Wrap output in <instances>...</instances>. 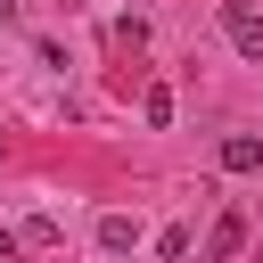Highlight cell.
Returning <instances> with one entry per match:
<instances>
[{"label": "cell", "instance_id": "cell-1", "mask_svg": "<svg viewBox=\"0 0 263 263\" xmlns=\"http://www.w3.org/2000/svg\"><path fill=\"white\" fill-rule=\"evenodd\" d=\"M222 33H230V49H238V58H255V66H263V16H255L247 0H222Z\"/></svg>", "mask_w": 263, "mask_h": 263}, {"label": "cell", "instance_id": "cell-2", "mask_svg": "<svg viewBox=\"0 0 263 263\" xmlns=\"http://www.w3.org/2000/svg\"><path fill=\"white\" fill-rule=\"evenodd\" d=\"M238 247H247V214L230 205V214L214 222V238H205V263H238Z\"/></svg>", "mask_w": 263, "mask_h": 263}, {"label": "cell", "instance_id": "cell-3", "mask_svg": "<svg viewBox=\"0 0 263 263\" xmlns=\"http://www.w3.org/2000/svg\"><path fill=\"white\" fill-rule=\"evenodd\" d=\"M222 164H230V173H263V140H255V132H230V140H222Z\"/></svg>", "mask_w": 263, "mask_h": 263}, {"label": "cell", "instance_id": "cell-4", "mask_svg": "<svg viewBox=\"0 0 263 263\" xmlns=\"http://www.w3.org/2000/svg\"><path fill=\"white\" fill-rule=\"evenodd\" d=\"M99 247H107V255H132V247H140V222H132V214H99Z\"/></svg>", "mask_w": 263, "mask_h": 263}, {"label": "cell", "instance_id": "cell-5", "mask_svg": "<svg viewBox=\"0 0 263 263\" xmlns=\"http://www.w3.org/2000/svg\"><path fill=\"white\" fill-rule=\"evenodd\" d=\"M181 255H189V222H164L156 230V263H181Z\"/></svg>", "mask_w": 263, "mask_h": 263}, {"label": "cell", "instance_id": "cell-6", "mask_svg": "<svg viewBox=\"0 0 263 263\" xmlns=\"http://www.w3.org/2000/svg\"><path fill=\"white\" fill-rule=\"evenodd\" d=\"M140 115H148V123H156V132H164V123H173V90H164V82H156V90H148V99H140Z\"/></svg>", "mask_w": 263, "mask_h": 263}, {"label": "cell", "instance_id": "cell-7", "mask_svg": "<svg viewBox=\"0 0 263 263\" xmlns=\"http://www.w3.org/2000/svg\"><path fill=\"white\" fill-rule=\"evenodd\" d=\"M16 238H25V247H58V222H49V214H33V222H25Z\"/></svg>", "mask_w": 263, "mask_h": 263}, {"label": "cell", "instance_id": "cell-8", "mask_svg": "<svg viewBox=\"0 0 263 263\" xmlns=\"http://www.w3.org/2000/svg\"><path fill=\"white\" fill-rule=\"evenodd\" d=\"M16 16H25V0H0V25H16Z\"/></svg>", "mask_w": 263, "mask_h": 263}, {"label": "cell", "instance_id": "cell-9", "mask_svg": "<svg viewBox=\"0 0 263 263\" xmlns=\"http://www.w3.org/2000/svg\"><path fill=\"white\" fill-rule=\"evenodd\" d=\"M66 8H74V0H66Z\"/></svg>", "mask_w": 263, "mask_h": 263}]
</instances>
